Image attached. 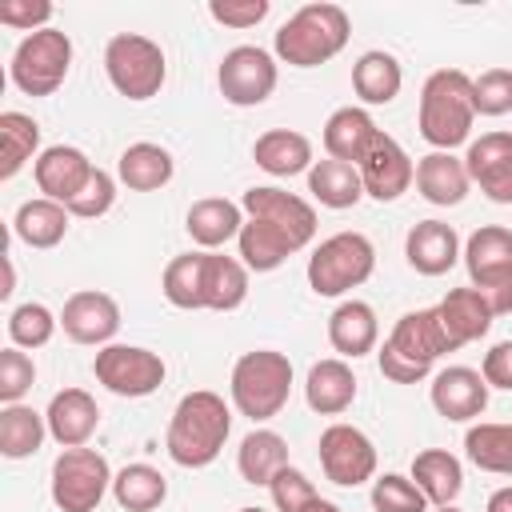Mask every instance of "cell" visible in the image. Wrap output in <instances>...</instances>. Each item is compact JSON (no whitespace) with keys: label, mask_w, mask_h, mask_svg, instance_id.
<instances>
[{"label":"cell","mask_w":512,"mask_h":512,"mask_svg":"<svg viewBox=\"0 0 512 512\" xmlns=\"http://www.w3.org/2000/svg\"><path fill=\"white\" fill-rule=\"evenodd\" d=\"M228 432H232V412H228L224 396L196 388V392L180 396V404L168 420L164 448L180 468H208L220 456Z\"/></svg>","instance_id":"6da1fadb"},{"label":"cell","mask_w":512,"mask_h":512,"mask_svg":"<svg viewBox=\"0 0 512 512\" xmlns=\"http://www.w3.org/2000/svg\"><path fill=\"white\" fill-rule=\"evenodd\" d=\"M444 352H452V344L440 328L436 308H416L396 320L388 340L376 348V364L392 384H420Z\"/></svg>","instance_id":"7a4b0ae2"},{"label":"cell","mask_w":512,"mask_h":512,"mask_svg":"<svg viewBox=\"0 0 512 512\" xmlns=\"http://www.w3.org/2000/svg\"><path fill=\"white\" fill-rule=\"evenodd\" d=\"M472 80L460 68H436L424 88H420V136L436 148V152H452L456 144H464L472 136Z\"/></svg>","instance_id":"3957f363"},{"label":"cell","mask_w":512,"mask_h":512,"mask_svg":"<svg viewBox=\"0 0 512 512\" xmlns=\"http://www.w3.org/2000/svg\"><path fill=\"white\" fill-rule=\"evenodd\" d=\"M352 36L348 12L340 4H304L276 32V56L292 68H316L344 52Z\"/></svg>","instance_id":"277c9868"},{"label":"cell","mask_w":512,"mask_h":512,"mask_svg":"<svg viewBox=\"0 0 512 512\" xmlns=\"http://www.w3.org/2000/svg\"><path fill=\"white\" fill-rule=\"evenodd\" d=\"M228 392H232V404L240 416H248L252 424H264V420L280 416V408L288 404L292 360L276 348H252L232 364Z\"/></svg>","instance_id":"5b68a950"},{"label":"cell","mask_w":512,"mask_h":512,"mask_svg":"<svg viewBox=\"0 0 512 512\" xmlns=\"http://www.w3.org/2000/svg\"><path fill=\"white\" fill-rule=\"evenodd\" d=\"M376 268V248L364 232H336L308 256V288L316 296H344L360 288Z\"/></svg>","instance_id":"8992f818"},{"label":"cell","mask_w":512,"mask_h":512,"mask_svg":"<svg viewBox=\"0 0 512 512\" xmlns=\"http://www.w3.org/2000/svg\"><path fill=\"white\" fill-rule=\"evenodd\" d=\"M104 72L112 88L128 100H152L164 88L168 60L164 48L140 32H116L104 48Z\"/></svg>","instance_id":"52a82bcc"},{"label":"cell","mask_w":512,"mask_h":512,"mask_svg":"<svg viewBox=\"0 0 512 512\" xmlns=\"http://www.w3.org/2000/svg\"><path fill=\"white\" fill-rule=\"evenodd\" d=\"M464 268L476 292L488 296L496 316L512 312V228L484 224L464 240Z\"/></svg>","instance_id":"ba28073f"},{"label":"cell","mask_w":512,"mask_h":512,"mask_svg":"<svg viewBox=\"0 0 512 512\" xmlns=\"http://www.w3.org/2000/svg\"><path fill=\"white\" fill-rule=\"evenodd\" d=\"M72 68V40L60 28H40L24 36L12 52L8 76L24 96H52Z\"/></svg>","instance_id":"9c48e42d"},{"label":"cell","mask_w":512,"mask_h":512,"mask_svg":"<svg viewBox=\"0 0 512 512\" xmlns=\"http://www.w3.org/2000/svg\"><path fill=\"white\" fill-rule=\"evenodd\" d=\"M112 468L96 448H64L52 464V504L60 512H96L112 492Z\"/></svg>","instance_id":"30bf717a"},{"label":"cell","mask_w":512,"mask_h":512,"mask_svg":"<svg viewBox=\"0 0 512 512\" xmlns=\"http://www.w3.org/2000/svg\"><path fill=\"white\" fill-rule=\"evenodd\" d=\"M92 372L112 396H128V400L152 396L168 376L160 352L140 344H104L92 360Z\"/></svg>","instance_id":"8fae6325"},{"label":"cell","mask_w":512,"mask_h":512,"mask_svg":"<svg viewBox=\"0 0 512 512\" xmlns=\"http://www.w3.org/2000/svg\"><path fill=\"white\" fill-rule=\"evenodd\" d=\"M276 60L272 52L256 48V44H236L224 52L220 68H216V84H220V96L236 108H256L264 104L272 92H276Z\"/></svg>","instance_id":"7c38bea8"},{"label":"cell","mask_w":512,"mask_h":512,"mask_svg":"<svg viewBox=\"0 0 512 512\" xmlns=\"http://www.w3.org/2000/svg\"><path fill=\"white\" fill-rule=\"evenodd\" d=\"M320 468L340 488H360L376 480V444L356 424H328L320 432Z\"/></svg>","instance_id":"4fadbf2b"},{"label":"cell","mask_w":512,"mask_h":512,"mask_svg":"<svg viewBox=\"0 0 512 512\" xmlns=\"http://www.w3.org/2000/svg\"><path fill=\"white\" fill-rule=\"evenodd\" d=\"M240 208H244L248 220H264V224H272L276 232H284L296 252L308 248L312 236H316V208H312L308 200H300L296 192H284V188H276V184H256V188H248V192L240 196Z\"/></svg>","instance_id":"5bb4252c"},{"label":"cell","mask_w":512,"mask_h":512,"mask_svg":"<svg viewBox=\"0 0 512 512\" xmlns=\"http://www.w3.org/2000/svg\"><path fill=\"white\" fill-rule=\"evenodd\" d=\"M356 168H360V180H364V196H372V200H380V204L400 200V196L412 188V180H416L412 156H408V152L400 148V140L388 136L384 128H380V136L372 140V148L364 152V160H360Z\"/></svg>","instance_id":"9a60e30c"},{"label":"cell","mask_w":512,"mask_h":512,"mask_svg":"<svg viewBox=\"0 0 512 512\" xmlns=\"http://www.w3.org/2000/svg\"><path fill=\"white\" fill-rule=\"evenodd\" d=\"M60 328L76 344H92V348L100 344L104 348L120 332V304L108 292H96V288L72 292L60 308Z\"/></svg>","instance_id":"2e32d148"},{"label":"cell","mask_w":512,"mask_h":512,"mask_svg":"<svg viewBox=\"0 0 512 512\" xmlns=\"http://www.w3.org/2000/svg\"><path fill=\"white\" fill-rule=\"evenodd\" d=\"M464 168L492 204H512V132H484L472 140Z\"/></svg>","instance_id":"e0dca14e"},{"label":"cell","mask_w":512,"mask_h":512,"mask_svg":"<svg viewBox=\"0 0 512 512\" xmlns=\"http://www.w3.org/2000/svg\"><path fill=\"white\" fill-rule=\"evenodd\" d=\"M428 400L432 408L452 420V424H464V420H476L484 408H488V380L476 372V368H464V364H448L432 376V388H428Z\"/></svg>","instance_id":"ac0fdd59"},{"label":"cell","mask_w":512,"mask_h":512,"mask_svg":"<svg viewBox=\"0 0 512 512\" xmlns=\"http://www.w3.org/2000/svg\"><path fill=\"white\" fill-rule=\"evenodd\" d=\"M92 168H96V164H92L80 148H72V144H52V148H44V152L36 156L32 176H36V188H40L48 200L68 204V200L88 184Z\"/></svg>","instance_id":"d6986e66"},{"label":"cell","mask_w":512,"mask_h":512,"mask_svg":"<svg viewBox=\"0 0 512 512\" xmlns=\"http://www.w3.org/2000/svg\"><path fill=\"white\" fill-rule=\"evenodd\" d=\"M436 316H440V328H444L452 352L464 348V344H472V340H480V336H488V328H492V320H496L488 296L476 292V288H452V292L436 304Z\"/></svg>","instance_id":"ffe728a7"},{"label":"cell","mask_w":512,"mask_h":512,"mask_svg":"<svg viewBox=\"0 0 512 512\" xmlns=\"http://www.w3.org/2000/svg\"><path fill=\"white\" fill-rule=\"evenodd\" d=\"M44 420H48V436L60 448H84L100 428V408L84 388H64L48 400Z\"/></svg>","instance_id":"44dd1931"},{"label":"cell","mask_w":512,"mask_h":512,"mask_svg":"<svg viewBox=\"0 0 512 512\" xmlns=\"http://www.w3.org/2000/svg\"><path fill=\"white\" fill-rule=\"evenodd\" d=\"M404 256L420 276H444L464 252H460V236L452 224L444 220H420L408 228L404 240Z\"/></svg>","instance_id":"7402d4cb"},{"label":"cell","mask_w":512,"mask_h":512,"mask_svg":"<svg viewBox=\"0 0 512 512\" xmlns=\"http://www.w3.org/2000/svg\"><path fill=\"white\" fill-rule=\"evenodd\" d=\"M376 340H380V324H376L372 304L364 300L336 304V312L328 316V344L340 352V360H360L376 352Z\"/></svg>","instance_id":"603a6c76"},{"label":"cell","mask_w":512,"mask_h":512,"mask_svg":"<svg viewBox=\"0 0 512 512\" xmlns=\"http://www.w3.org/2000/svg\"><path fill=\"white\" fill-rule=\"evenodd\" d=\"M304 400L312 412L320 416H340L352 408L356 400V376L348 368V360L340 356H328V360H316L308 368V380H304Z\"/></svg>","instance_id":"cb8c5ba5"},{"label":"cell","mask_w":512,"mask_h":512,"mask_svg":"<svg viewBox=\"0 0 512 512\" xmlns=\"http://www.w3.org/2000/svg\"><path fill=\"white\" fill-rule=\"evenodd\" d=\"M244 220H248V216H244V208H240L236 200L204 196V200H196V204L188 208L184 228H188V236H192L204 252H216L220 244H228V240H236V236H240Z\"/></svg>","instance_id":"d4e9b609"},{"label":"cell","mask_w":512,"mask_h":512,"mask_svg":"<svg viewBox=\"0 0 512 512\" xmlns=\"http://www.w3.org/2000/svg\"><path fill=\"white\" fill-rule=\"evenodd\" d=\"M472 180H468V168L464 160H456L452 152H428L416 160V192L436 204V208H452L468 196Z\"/></svg>","instance_id":"484cf974"},{"label":"cell","mask_w":512,"mask_h":512,"mask_svg":"<svg viewBox=\"0 0 512 512\" xmlns=\"http://www.w3.org/2000/svg\"><path fill=\"white\" fill-rule=\"evenodd\" d=\"M376 136H380V128L368 116V108H352L348 104V108H336L324 120V152L332 160H344V164H360Z\"/></svg>","instance_id":"4316f807"},{"label":"cell","mask_w":512,"mask_h":512,"mask_svg":"<svg viewBox=\"0 0 512 512\" xmlns=\"http://www.w3.org/2000/svg\"><path fill=\"white\" fill-rule=\"evenodd\" d=\"M252 160L268 172V176H300L308 172L312 160V140L296 128H268L264 136H256L252 144Z\"/></svg>","instance_id":"83f0119b"},{"label":"cell","mask_w":512,"mask_h":512,"mask_svg":"<svg viewBox=\"0 0 512 512\" xmlns=\"http://www.w3.org/2000/svg\"><path fill=\"white\" fill-rule=\"evenodd\" d=\"M172 172H176L172 152L160 148V144H152V140L128 144V148L120 152V160H116V176H120V184L132 188V192H156V188H164V184L172 180Z\"/></svg>","instance_id":"f1b7e54d"},{"label":"cell","mask_w":512,"mask_h":512,"mask_svg":"<svg viewBox=\"0 0 512 512\" xmlns=\"http://www.w3.org/2000/svg\"><path fill=\"white\" fill-rule=\"evenodd\" d=\"M412 480L428 496V504L444 508V504H456V496L464 488V468L448 448H424L412 460Z\"/></svg>","instance_id":"f546056e"},{"label":"cell","mask_w":512,"mask_h":512,"mask_svg":"<svg viewBox=\"0 0 512 512\" xmlns=\"http://www.w3.org/2000/svg\"><path fill=\"white\" fill-rule=\"evenodd\" d=\"M248 300V268L236 256L204 252V308L236 312Z\"/></svg>","instance_id":"4dcf8cb0"},{"label":"cell","mask_w":512,"mask_h":512,"mask_svg":"<svg viewBox=\"0 0 512 512\" xmlns=\"http://www.w3.org/2000/svg\"><path fill=\"white\" fill-rule=\"evenodd\" d=\"M236 468L244 484H272L280 468H288V440L272 428H252L236 448Z\"/></svg>","instance_id":"1f68e13d"},{"label":"cell","mask_w":512,"mask_h":512,"mask_svg":"<svg viewBox=\"0 0 512 512\" xmlns=\"http://www.w3.org/2000/svg\"><path fill=\"white\" fill-rule=\"evenodd\" d=\"M68 220L72 212L48 196H36V200H24L16 208V220H12V232L28 244V248H56L64 236H68Z\"/></svg>","instance_id":"d6a6232c"},{"label":"cell","mask_w":512,"mask_h":512,"mask_svg":"<svg viewBox=\"0 0 512 512\" xmlns=\"http://www.w3.org/2000/svg\"><path fill=\"white\" fill-rule=\"evenodd\" d=\"M400 84H404V68L384 48H372L352 64V88L364 104H392L400 96Z\"/></svg>","instance_id":"836d02e7"},{"label":"cell","mask_w":512,"mask_h":512,"mask_svg":"<svg viewBox=\"0 0 512 512\" xmlns=\"http://www.w3.org/2000/svg\"><path fill=\"white\" fill-rule=\"evenodd\" d=\"M308 192L324 204V208H352V204H360V196H364V180H360V168L356 164H344V160H332V156H324V160H316L312 168H308Z\"/></svg>","instance_id":"e575fe53"},{"label":"cell","mask_w":512,"mask_h":512,"mask_svg":"<svg viewBox=\"0 0 512 512\" xmlns=\"http://www.w3.org/2000/svg\"><path fill=\"white\" fill-rule=\"evenodd\" d=\"M112 496L124 512H156L168 500V480L152 464H124L112 476Z\"/></svg>","instance_id":"d590c367"},{"label":"cell","mask_w":512,"mask_h":512,"mask_svg":"<svg viewBox=\"0 0 512 512\" xmlns=\"http://www.w3.org/2000/svg\"><path fill=\"white\" fill-rule=\"evenodd\" d=\"M464 452L480 472L512 476V424L480 420L464 432Z\"/></svg>","instance_id":"8d00e7d4"},{"label":"cell","mask_w":512,"mask_h":512,"mask_svg":"<svg viewBox=\"0 0 512 512\" xmlns=\"http://www.w3.org/2000/svg\"><path fill=\"white\" fill-rule=\"evenodd\" d=\"M48 436V420L28 404H4L0 408V452L8 460L36 456Z\"/></svg>","instance_id":"74e56055"},{"label":"cell","mask_w":512,"mask_h":512,"mask_svg":"<svg viewBox=\"0 0 512 512\" xmlns=\"http://www.w3.org/2000/svg\"><path fill=\"white\" fill-rule=\"evenodd\" d=\"M236 248H240V260H244L248 272H272V268H280V264L296 252V248L288 244V236L276 232V228L264 224V220H244V228H240V236H236Z\"/></svg>","instance_id":"f35d334b"},{"label":"cell","mask_w":512,"mask_h":512,"mask_svg":"<svg viewBox=\"0 0 512 512\" xmlns=\"http://www.w3.org/2000/svg\"><path fill=\"white\" fill-rule=\"evenodd\" d=\"M160 288H164V300L172 308H184V312L204 308V252L172 256L164 276H160Z\"/></svg>","instance_id":"ab89813d"},{"label":"cell","mask_w":512,"mask_h":512,"mask_svg":"<svg viewBox=\"0 0 512 512\" xmlns=\"http://www.w3.org/2000/svg\"><path fill=\"white\" fill-rule=\"evenodd\" d=\"M40 148V124L24 112H0V176L12 180ZM36 164V160H32Z\"/></svg>","instance_id":"60d3db41"},{"label":"cell","mask_w":512,"mask_h":512,"mask_svg":"<svg viewBox=\"0 0 512 512\" xmlns=\"http://www.w3.org/2000/svg\"><path fill=\"white\" fill-rule=\"evenodd\" d=\"M56 324L60 316H52L44 304L28 300V304H16L12 316H8V336L16 348H44L52 336H56Z\"/></svg>","instance_id":"b9f144b4"},{"label":"cell","mask_w":512,"mask_h":512,"mask_svg":"<svg viewBox=\"0 0 512 512\" xmlns=\"http://www.w3.org/2000/svg\"><path fill=\"white\" fill-rule=\"evenodd\" d=\"M372 508L376 512H428V496L416 488L412 476L384 472L372 480Z\"/></svg>","instance_id":"7bdbcfd3"},{"label":"cell","mask_w":512,"mask_h":512,"mask_svg":"<svg viewBox=\"0 0 512 512\" xmlns=\"http://www.w3.org/2000/svg\"><path fill=\"white\" fill-rule=\"evenodd\" d=\"M476 116H508L512 112V68H488L472 80Z\"/></svg>","instance_id":"ee69618b"},{"label":"cell","mask_w":512,"mask_h":512,"mask_svg":"<svg viewBox=\"0 0 512 512\" xmlns=\"http://www.w3.org/2000/svg\"><path fill=\"white\" fill-rule=\"evenodd\" d=\"M268 492H272V504H276V512H308L316 500H320V492L312 488V480L300 472V468H280L276 476H272V484H268Z\"/></svg>","instance_id":"f6af8a7d"},{"label":"cell","mask_w":512,"mask_h":512,"mask_svg":"<svg viewBox=\"0 0 512 512\" xmlns=\"http://www.w3.org/2000/svg\"><path fill=\"white\" fill-rule=\"evenodd\" d=\"M112 204H116V180H112L104 168H92L88 184H84L64 208H68L72 216H80V220H96V216H104Z\"/></svg>","instance_id":"bcb514c9"},{"label":"cell","mask_w":512,"mask_h":512,"mask_svg":"<svg viewBox=\"0 0 512 512\" xmlns=\"http://www.w3.org/2000/svg\"><path fill=\"white\" fill-rule=\"evenodd\" d=\"M36 384V364L28 352H20L16 344L0 352V400L4 404H20V396Z\"/></svg>","instance_id":"7dc6e473"},{"label":"cell","mask_w":512,"mask_h":512,"mask_svg":"<svg viewBox=\"0 0 512 512\" xmlns=\"http://www.w3.org/2000/svg\"><path fill=\"white\" fill-rule=\"evenodd\" d=\"M52 4L48 0H0V24L24 28L28 36L40 28H52Z\"/></svg>","instance_id":"c3c4849f"},{"label":"cell","mask_w":512,"mask_h":512,"mask_svg":"<svg viewBox=\"0 0 512 512\" xmlns=\"http://www.w3.org/2000/svg\"><path fill=\"white\" fill-rule=\"evenodd\" d=\"M268 12H272L268 0H212V4H208V16H212L216 24H224V28H252V24H260Z\"/></svg>","instance_id":"681fc988"},{"label":"cell","mask_w":512,"mask_h":512,"mask_svg":"<svg viewBox=\"0 0 512 512\" xmlns=\"http://www.w3.org/2000/svg\"><path fill=\"white\" fill-rule=\"evenodd\" d=\"M480 376L488 380V388L512 392V340H500V344H492V348L484 352Z\"/></svg>","instance_id":"f907efd6"},{"label":"cell","mask_w":512,"mask_h":512,"mask_svg":"<svg viewBox=\"0 0 512 512\" xmlns=\"http://www.w3.org/2000/svg\"><path fill=\"white\" fill-rule=\"evenodd\" d=\"M484 512H512V484H504V488H496V492L488 496V504H484Z\"/></svg>","instance_id":"816d5d0a"},{"label":"cell","mask_w":512,"mask_h":512,"mask_svg":"<svg viewBox=\"0 0 512 512\" xmlns=\"http://www.w3.org/2000/svg\"><path fill=\"white\" fill-rule=\"evenodd\" d=\"M308 512H344V508H340V504H332V500H316Z\"/></svg>","instance_id":"f5cc1de1"},{"label":"cell","mask_w":512,"mask_h":512,"mask_svg":"<svg viewBox=\"0 0 512 512\" xmlns=\"http://www.w3.org/2000/svg\"><path fill=\"white\" fill-rule=\"evenodd\" d=\"M436 512H460V508H456V504H444V508H436Z\"/></svg>","instance_id":"db71d44e"},{"label":"cell","mask_w":512,"mask_h":512,"mask_svg":"<svg viewBox=\"0 0 512 512\" xmlns=\"http://www.w3.org/2000/svg\"><path fill=\"white\" fill-rule=\"evenodd\" d=\"M236 512H264V508H236Z\"/></svg>","instance_id":"11a10c76"}]
</instances>
